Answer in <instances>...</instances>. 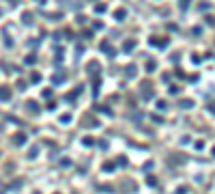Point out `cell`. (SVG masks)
I'll use <instances>...</instances> for the list:
<instances>
[{
	"label": "cell",
	"mask_w": 215,
	"mask_h": 194,
	"mask_svg": "<svg viewBox=\"0 0 215 194\" xmlns=\"http://www.w3.org/2000/svg\"><path fill=\"white\" fill-rule=\"evenodd\" d=\"M13 140H15V145H24V134H19V136H15Z\"/></svg>",
	"instance_id": "1"
},
{
	"label": "cell",
	"mask_w": 215,
	"mask_h": 194,
	"mask_svg": "<svg viewBox=\"0 0 215 194\" xmlns=\"http://www.w3.org/2000/svg\"><path fill=\"white\" fill-rule=\"evenodd\" d=\"M0 97H2V99H9L11 93H9V91H0Z\"/></svg>",
	"instance_id": "2"
}]
</instances>
